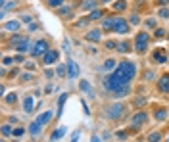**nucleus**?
Returning <instances> with one entry per match:
<instances>
[{"mask_svg": "<svg viewBox=\"0 0 169 142\" xmlns=\"http://www.w3.org/2000/svg\"><path fill=\"white\" fill-rule=\"evenodd\" d=\"M79 136H81V133H79V131H75V133H73V138H71V142H77Z\"/></svg>", "mask_w": 169, "mask_h": 142, "instance_id": "a19ab883", "label": "nucleus"}, {"mask_svg": "<svg viewBox=\"0 0 169 142\" xmlns=\"http://www.w3.org/2000/svg\"><path fill=\"white\" fill-rule=\"evenodd\" d=\"M2 64H4V65H10V64H14V60H12V58H8V56H6L4 60H2Z\"/></svg>", "mask_w": 169, "mask_h": 142, "instance_id": "ea45409f", "label": "nucleus"}, {"mask_svg": "<svg viewBox=\"0 0 169 142\" xmlns=\"http://www.w3.org/2000/svg\"><path fill=\"white\" fill-rule=\"evenodd\" d=\"M148 41H150V35H148V33H138L135 44H148Z\"/></svg>", "mask_w": 169, "mask_h": 142, "instance_id": "9d476101", "label": "nucleus"}, {"mask_svg": "<svg viewBox=\"0 0 169 142\" xmlns=\"http://www.w3.org/2000/svg\"><path fill=\"white\" fill-rule=\"evenodd\" d=\"M167 2H169V0H158V4H160V6H165Z\"/></svg>", "mask_w": 169, "mask_h": 142, "instance_id": "3c124183", "label": "nucleus"}, {"mask_svg": "<svg viewBox=\"0 0 169 142\" xmlns=\"http://www.w3.org/2000/svg\"><path fill=\"white\" fill-rule=\"evenodd\" d=\"M167 38H169V35H167Z\"/></svg>", "mask_w": 169, "mask_h": 142, "instance_id": "5fc2aeb1", "label": "nucleus"}, {"mask_svg": "<svg viewBox=\"0 0 169 142\" xmlns=\"http://www.w3.org/2000/svg\"><path fill=\"white\" fill-rule=\"evenodd\" d=\"M56 73H58L60 77H64V75H65V67H64V65H60V67L56 69Z\"/></svg>", "mask_w": 169, "mask_h": 142, "instance_id": "72a5a7b5", "label": "nucleus"}, {"mask_svg": "<svg viewBox=\"0 0 169 142\" xmlns=\"http://www.w3.org/2000/svg\"><path fill=\"white\" fill-rule=\"evenodd\" d=\"M135 73H137V65L133 64V62H121V64L114 69V73L104 81V87L110 92L119 88V87H125V85H129V81L135 77Z\"/></svg>", "mask_w": 169, "mask_h": 142, "instance_id": "f257e3e1", "label": "nucleus"}, {"mask_svg": "<svg viewBox=\"0 0 169 142\" xmlns=\"http://www.w3.org/2000/svg\"><path fill=\"white\" fill-rule=\"evenodd\" d=\"M58 58H60V52H58V50H48V52L44 54V64L50 65V64H54Z\"/></svg>", "mask_w": 169, "mask_h": 142, "instance_id": "0eeeda50", "label": "nucleus"}, {"mask_svg": "<svg viewBox=\"0 0 169 142\" xmlns=\"http://www.w3.org/2000/svg\"><path fill=\"white\" fill-rule=\"evenodd\" d=\"M160 138H161L160 133H150L148 134V142H160Z\"/></svg>", "mask_w": 169, "mask_h": 142, "instance_id": "a878e982", "label": "nucleus"}, {"mask_svg": "<svg viewBox=\"0 0 169 142\" xmlns=\"http://www.w3.org/2000/svg\"><path fill=\"white\" fill-rule=\"evenodd\" d=\"M15 100H18V96H15V94H10V96L6 98V102H8V104H14Z\"/></svg>", "mask_w": 169, "mask_h": 142, "instance_id": "f704fd0d", "label": "nucleus"}, {"mask_svg": "<svg viewBox=\"0 0 169 142\" xmlns=\"http://www.w3.org/2000/svg\"><path fill=\"white\" fill-rule=\"evenodd\" d=\"M65 100H67V94H62V96H60V100H58V115H62V111H64Z\"/></svg>", "mask_w": 169, "mask_h": 142, "instance_id": "aec40b11", "label": "nucleus"}, {"mask_svg": "<svg viewBox=\"0 0 169 142\" xmlns=\"http://www.w3.org/2000/svg\"><path fill=\"white\" fill-rule=\"evenodd\" d=\"M60 14H64L65 17H69V14H71V10H69V8H62V10H60Z\"/></svg>", "mask_w": 169, "mask_h": 142, "instance_id": "c9c22d12", "label": "nucleus"}, {"mask_svg": "<svg viewBox=\"0 0 169 142\" xmlns=\"http://www.w3.org/2000/svg\"><path fill=\"white\" fill-rule=\"evenodd\" d=\"M2 27H4V31H18V29H19V21H6Z\"/></svg>", "mask_w": 169, "mask_h": 142, "instance_id": "4468645a", "label": "nucleus"}, {"mask_svg": "<svg viewBox=\"0 0 169 142\" xmlns=\"http://www.w3.org/2000/svg\"><path fill=\"white\" fill-rule=\"evenodd\" d=\"M23 133H25V131H23V129H14V136H21Z\"/></svg>", "mask_w": 169, "mask_h": 142, "instance_id": "58836bf2", "label": "nucleus"}, {"mask_svg": "<svg viewBox=\"0 0 169 142\" xmlns=\"http://www.w3.org/2000/svg\"><path fill=\"white\" fill-rule=\"evenodd\" d=\"M21 19H23L25 23H31V21H33V17H31V15H21Z\"/></svg>", "mask_w": 169, "mask_h": 142, "instance_id": "79ce46f5", "label": "nucleus"}, {"mask_svg": "<svg viewBox=\"0 0 169 142\" xmlns=\"http://www.w3.org/2000/svg\"><path fill=\"white\" fill-rule=\"evenodd\" d=\"M39 131H41V123H39V121L31 123V127H29V133H31V134H37Z\"/></svg>", "mask_w": 169, "mask_h": 142, "instance_id": "b1692460", "label": "nucleus"}, {"mask_svg": "<svg viewBox=\"0 0 169 142\" xmlns=\"http://www.w3.org/2000/svg\"><path fill=\"white\" fill-rule=\"evenodd\" d=\"M123 113H125V106L123 104H114L110 110L106 111V117H108V119H117V117H121Z\"/></svg>", "mask_w": 169, "mask_h": 142, "instance_id": "f03ea898", "label": "nucleus"}, {"mask_svg": "<svg viewBox=\"0 0 169 142\" xmlns=\"http://www.w3.org/2000/svg\"><path fill=\"white\" fill-rule=\"evenodd\" d=\"M146 25H148V27H156V21H154V19H148Z\"/></svg>", "mask_w": 169, "mask_h": 142, "instance_id": "49530a36", "label": "nucleus"}, {"mask_svg": "<svg viewBox=\"0 0 169 142\" xmlns=\"http://www.w3.org/2000/svg\"><path fill=\"white\" fill-rule=\"evenodd\" d=\"M167 142H169V138H167Z\"/></svg>", "mask_w": 169, "mask_h": 142, "instance_id": "864d4df0", "label": "nucleus"}, {"mask_svg": "<svg viewBox=\"0 0 169 142\" xmlns=\"http://www.w3.org/2000/svg\"><path fill=\"white\" fill-rule=\"evenodd\" d=\"M90 142H102V140H100V136H92Z\"/></svg>", "mask_w": 169, "mask_h": 142, "instance_id": "8fccbe9b", "label": "nucleus"}, {"mask_svg": "<svg viewBox=\"0 0 169 142\" xmlns=\"http://www.w3.org/2000/svg\"><path fill=\"white\" fill-rule=\"evenodd\" d=\"M2 134H10V127H8V125H4V127H2Z\"/></svg>", "mask_w": 169, "mask_h": 142, "instance_id": "a18cd8bd", "label": "nucleus"}, {"mask_svg": "<svg viewBox=\"0 0 169 142\" xmlns=\"http://www.w3.org/2000/svg\"><path fill=\"white\" fill-rule=\"evenodd\" d=\"M102 2H104V4H106V2H111V0H102Z\"/></svg>", "mask_w": 169, "mask_h": 142, "instance_id": "603ef678", "label": "nucleus"}, {"mask_svg": "<svg viewBox=\"0 0 169 142\" xmlns=\"http://www.w3.org/2000/svg\"><path fill=\"white\" fill-rule=\"evenodd\" d=\"M67 75L71 79L73 77H79V65L75 62H67Z\"/></svg>", "mask_w": 169, "mask_h": 142, "instance_id": "6e6552de", "label": "nucleus"}, {"mask_svg": "<svg viewBox=\"0 0 169 142\" xmlns=\"http://www.w3.org/2000/svg\"><path fill=\"white\" fill-rule=\"evenodd\" d=\"M156 37H163V29H158V31H156Z\"/></svg>", "mask_w": 169, "mask_h": 142, "instance_id": "09e8293b", "label": "nucleus"}, {"mask_svg": "<svg viewBox=\"0 0 169 142\" xmlns=\"http://www.w3.org/2000/svg\"><path fill=\"white\" fill-rule=\"evenodd\" d=\"M79 88H81L83 92H87V94H92V87H90V83H88V81H81V83H79Z\"/></svg>", "mask_w": 169, "mask_h": 142, "instance_id": "dca6fc26", "label": "nucleus"}, {"mask_svg": "<svg viewBox=\"0 0 169 142\" xmlns=\"http://www.w3.org/2000/svg\"><path fill=\"white\" fill-rule=\"evenodd\" d=\"M117 50L127 54V52H131V44H129V42H121V44H117Z\"/></svg>", "mask_w": 169, "mask_h": 142, "instance_id": "5701e85b", "label": "nucleus"}, {"mask_svg": "<svg viewBox=\"0 0 169 142\" xmlns=\"http://www.w3.org/2000/svg\"><path fill=\"white\" fill-rule=\"evenodd\" d=\"M114 25H115V19H104L102 29H104V31H114Z\"/></svg>", "mask_w": 169, "mask_h": 142, "instance_id": "f3484780", "label": "nucleus"}, {"mask_svg": "<svg viewBox=\"0 0 169 142\" xmlns=\"http://www.w3.org/2000/svg\"><path fill=\"white\" fill-rule=\"evenodd\" d=\"M129 92H131V88H129V85H125V87H119V88H115V90H111V94H114L115 98H121V96H127Z\"/></svg>", "mask_w": 169, "mask_h": 142, "instance_id": "1a4fd4ad", "label": "nucleus"}, {"mask_svg": "<svg viewBox=\"0 0 169 142\" xmlns=\"http://www.w3.org/2000/svg\"><path fill=\"white\" fill-rule=\"evenodd\" d=\"M125 8H127V2H125V0H119V2L114 4V10H117V12L119 10H125Z\"/></svg>", "mask_w": 169, "mask_h": 142, "instance_id": "cd10ccee", "label": "nucleus"}, {"mask_svg": "<svg viewBox=\"0 0 169 142\" xmlns=\"http://www.w3.org/2000/svg\"><path fill=\"white\" fill-rule=\"evenodd\" d=\"M102 15H104V14H102L100 10H92V12H90V15H88V19H100Z\"/></svg>", "mask_w": 169, "mask_h": 142, "instance_id": "bb28decb", "label": "nucleus"}, {"mask_svg": "<svg viewBox=\"0 0 169 142\" xmlns=\"http://www.w3.org/2000/svg\"><path fill=\"white\" fill-rule=\"evenodd\" d=\"M160 15H161V17H163V19H169V10H167V8L160 10Z\"/></svg>", "mask_w": 169, "mask_h": 142, "instance_id": "2f4dec72", "label": "nucleus"}, {"mask_svg": "<svg viewBox=\"0 0 169 142\" xmlns=\"http://www.w3.org/2000/svg\"><path fill=\"white\" fill-rule=\"evenodd\" d=\"M154 62L156 64H165L167 62V50H163V48L154 50Z\"/></svg>", "mask_w": 169, "mask_h": 142, "instance_id": "423d86ee", "label": "nucleus"}, {"mask_svg": "<svg viewBox=\"0 0 169 142\" xmlns=\"http://www.w3.org/2000/svg\"><path fill=\"white\" fill-rule=\"evenodd\" d=\"M23 110L27 111V113H31V111L35 110V108H33V98H25V100H23Z\"/></svg>", "mask_w": 169, "mask_h": 142, "instance_id": "a211bd4d", "label": "nucleus"}, {"mask_svg": "<svg viewBox=\"0 0 169 142\" xmlns=\"http://www.w3.org/2000/svg\"><path fill=\"white\" fill-rule=\"evenodd\" d=\"M15 50H18V52H27V50H29V42H25V44H19V46H15Z\"/></svg>", "mask_w": 169, "mask_h": 142, "instance_id": "c85d7f7f", "label": "nucleus"}, {"mask_svg": "<svg viewBox=\"0 0 169 142\" xmlns=\"http://www.w3.org/2000/svg\"><path fill=\"white\" fill-rule=\"evenodd\" d=\"M21 79H23V81H29V79H33V75H31V73H23Z\"/></svg>", "mask_w": 169, "mask_h": 142, "instance_id": "37998d69", "label": "nucleus"}, {"mask_svg": "<svg viewBox=\"0 0 169 142\" xmlns=\"http://www.w3.org/2000/svg\"><path fill=\"white\" fill-rule=\"evenodd\" d=\"M114 33H117V35H127L129 33V23L125 21V19L117 17L115 19V25H114Z\"/></svg>", "mask_w": 169, "mask_h": 142, "instance_id": "7ed1b4c3", "label": "nucleus"}, {"mask_svg": "<svg viewBox=\"0 0 169 142\" xmlns=\"http://www.w3.org/2000/svg\"><path fill=\"white\" fill-rule=\"evenodd\" d=\"M115 67H117V62H115V60H106L104 62V69H106V71H111V69H115Z\"/></svg>", "mask_w": 169, "mask_h": 142, "instance_id": "412c9836", "label": "nucleus"}, {"mask_svg": "<svg viewBox=\"0 0 169 142\" xmlns=\"http://www.w3.org/2000/svg\"><path fill=\"white\" fill-rule=\"evenodd\" d=\"M48 52V42L46 41H39L37 44H35V48L31 50V54L33 56H42V54H46Z\"/></svg>", "mask_w": 169, "mask_h": 142, "instance_id": "39448f33", "label": "nucleus"}, {"mask_svg": "<svg viewBox=\"0 0 169 142\" xmlns=\"http://www.w3.org/2000/svg\"><path fill=\"white\" fill-rule=\"evenodd\" d=\"M25 42H29V38H27V37H21V35H14V37H12V44H14V46L25 44Z\"/></svg>", "mask_w": 169, "mask_h": 142, "instance_id": "ddd939ff", "label": "nucleus"}, {"mask_svg": "<svg viewBox=\"0 0 169 142\" xmlns=\"http://www.w3.org/2000/svg\"><path fill=\"white\" fill-rule=\"evenodd\" d=\"M148 121V115L144 113V111H138V113H135L133 115V119H131V123H133V129H138L140 125H144Z\"/></svg>", "mask_w": 169, "mask_h": 142, "instance_id": "20e7f679", "label": "nucleus"}, {"mask_svg": "<svg viewBox=\"0 0 169 142\" xmlns=\"http://www.w3.org/2000/svg\"><path fill=\"white\" fill-rule=\"evenodd\" d=\"M48 4H50L52 8H58V6L64 4V0H48Z\"/></svg>", "mask_w": 169, "mask_h": 142, "instance_id": "7c9ffc66", "label": "nucleus"}, {"mask_svg": "<svg viewBox=\"0 0 169 142\" xmlns=\"http://www.w3.org/2000/svg\"><path fill=\"white\" fill-rule=\"evenodd\" d=\"M144 79H148V81H150V79H154V71H148V73H146V77H144Z\"/></svg>", "mask_w": 169, "mask_h": 142, "instance_id": "de8ad7c7", "label": "nucleus"}, {"mask_svg": "<svg viewBox=\"0 0 169 142\" xmlns=\"http://www.w3.org/2000/svg\"><path fill=\"white\" fill-rule=\"evenodd\" d=\"M160 90L161 92H169V75H163L160 79Z\"/></svg>", "mask_w": 169, "mask_h": 142, "instance_id": "f8f14e48", "label": "nucleus"}, {"mask_svg": "<svg viewBox=\"0 0 169 142\" xmlns=\"http://www.w3.org/2000/svg\"><path fill=\"white\" fill-rule=\"evenodd\" d=\"M52 119V113H50V111H44V113H41V115H39V123H41V125H44V123H48V121H50Z\"/></svg>", "mask_w": 169, "mask_h": 142, "instance_id": "2eb2a0df", "label": "nucleus"}, {"mask_svg": "<svg viewBox=\"0 0 169 142\" xmlns=\"http://www.w3.org/2000/svg\"><path fill=\"white\" fill-rule=\"evenodd\" d=\"M106 48H110V50H111V48H117V44H115L114 41H108V42H106Z\"/></svg>", "mask_w": 169, "mask_h": 142, "instance_id": "e433bc0d", "label": "nucleus"}, {"mask_svg": "<svg viewBox=\"0 0 169 142\" xmlns=\"http://www.w3.org/2000/svg\"><path fill=\"white\" fill-rule=\"evenodd\" d=\"M64 50L67 52V54L71 52V46H69V41H64Z\"/></svg>", "mask_w": 169, "mask_h": 142, "instance_id": "4c0bfd02", "label": "nucleus"}, {"mask_svg": "<svg viewBox=\"0 0 169 142\" xmlns=\"http://www.w3.org/2000/svg\"><path fill=\"white\" fill-rule=\"evenodd\" d=\"M64 134H65V129L64 127H60V129H56V131H54V133H52V140H60V138H62V136H64Z\"/></svg>", "mask_w": 169, "mask_h": 142, "instance_id": "6ab92c4d", "label": "nucleus"}, {"mask_svg": "<svg viewBox=\"0 0 169 142\" xmlns=\"http://www.w3.org/2000/svg\"><path fill=\"white\" fill-rule=\"evenodd\" d=\"M129 21H131V23H133V25H138V23H140V17H138V15H137V14H133V15H131V17H129Z\"/></svg>", "mask_w": 169, "mask_h": 142, "instance_id": "c756f323", "label": "nucleus"}, {"mask_svg": "<svg viewBox=\"0 0 169 142\" xmlns=\"http://www.w3.org/2000/svg\"><path fill=\"white\" fill-rule=\"evenodd\" d=\"M100 31H96V29H92V31H88L87 33V41H92V42H98L100 41Z\"/></svg>", "mask_w": 169, "mask_h": 142, "instance_id": "9b49d317", "label": "nucleus"}, {"mask_svg": "<svg viewBox=\"0 0 169 142\" xmlns=\"http://www.w3.org/2000/svg\"><path fill=\"white\" fill-rule=\"evenodd\" d=\"M115 136H117L119 140H125V138H127V133H125V131H119V133H115Z\"/></svg>", "mask_w": 169, "mask_h": 142, "instance_id": "473e14b6", "label": "nucleus"}, {"mask_svg": "<svg viewBox=\"0 0 169 142\" xmlns=\"http://www.w3.org/2000/svg\"><path fill=\"white\" fill-rule=\"evenodd\" d=\"M146 104V100H144V98H137V106H144Z\"/></svg>", "mask_w": 169, "mask_h": 142, "instance_id": "c03bdc74", "label": "nucleus"}, {"mask_svg": "<svg viewBox=\"0 0 169 142\" xmlns=\"http://www.w3.org/2000/svg\"><path fill=\"white\" fill-rule=\"evenodd\" d=\"M96 6V0H85L83 2V10H94Z\"/></svg>", "mask_w": 169, "mask_h": 142, "instance_id": "393cba45", "label": "nucleus"}, {"mask_svg": "<svg viewBox=\"0 0 169 142\" xmlns=\"http://www.w3.org/2000/svg\"><path fill=\"white\" fill-rule=\"evenodd\" d=\"M156 119H158V121H163V119H167V110H165V108L158 110V111H156Z\"/></svg>", "mask_w": 169, "mask_h": 142, "instance_id": "4be33fe9", "label": "nucleus"}]
</instances>
